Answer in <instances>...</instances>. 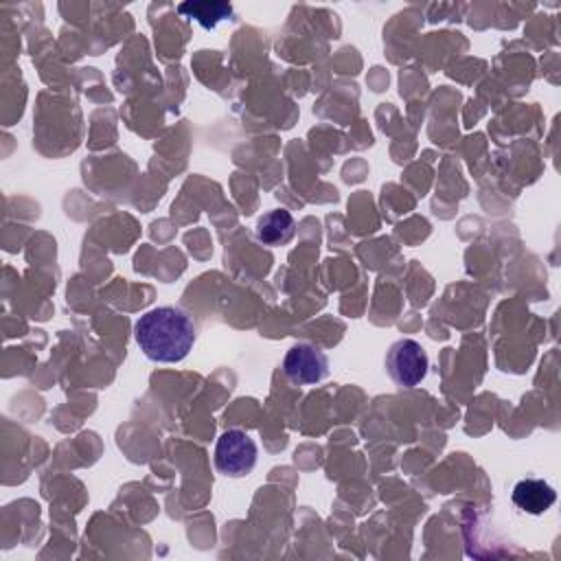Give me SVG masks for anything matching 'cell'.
I'll use <instances>...</instances> for the list:
<instances>
[{
    "label": "cell",
    "instance_id": "obj_2",
    "mask_svg": "<svg viewBox=\"0 0 561 561\" xmlns=\"http://www.w3.org/2000/svg\"><path fill=\"white\" fill-rule=\"evenodd\" d=\"M259 458L256 443L243 430H226L215 445V467L230 478L248 476Z\"/></svg>",
    "mask_w": 561,
    "mask_h": 561
},
{
    "label": "cell",
    "instance_id": "obj_7",
    "mask_svg": "<svg viewBox=\"0 0 561 561\" xmlns=\"http://www.w3.org/2000/svg\"><path fill=\"white\" fill-rule=\"evenodd\" d=\"M178 11L195 22H199L204 28H215L221 20H230L232 7L228 2H184L178 7Z\"/></svg>",
    "mask_w": 561,
    "mask_h": 561
},
{
    "label": "cell",
    "instance_id": "obj_6",
    "mask_svg": "<svg viewBox=\"0 0 561 561\" xmlns=\"http://www.w3.org/2000/svg\"><path fill=\"white\" fill-rule=\"evenodd\" d=\"M256 239L270 248L276 245H285L291 241L294 232H296V221L291 217L289 210L285 208H274L270 213H265L259 221H256Z\"/></svg>",
    "mask_w": 561,
    "mask_h": 561
},
{
    "label": "cell",
    "instance_id": "obj_4",
    "mask_svg": "<svg viewBox=\"0 0 561 561\" xmlns=\"http://www.w3.org/2000/svg\"><path fill=\"white\" fill-rule=\"evenodd\" d=\"M283 373L296 386L318 383L329 375V359L313 344H294L283 357Z\"/></svg>",
    "mask_w": 561,
    "mask_h": 561
},
{
    "label": "cell",
    "instance_id": "obj_1",
    "mask_svg": "<svg viewBox=\"0 0 561 561\" xmlns=\"http://www.w3.org/2000/svg\"><path fill=\"white\" fill-rule=\"evenodd\" d=\"M134 335L151 362L175 364L193 351L197 329L186 311L164 305L142 313L134 327Z\"/></svg>",
    "mask_w": 561,
    "mask_h": 561
},
{
    "label": "cell",
    "instance_id": "obj_5",
    "mask_svg": "<svg viewBox=\"0 0 561 561\" xmlns=\"http://www.w3.org/2000/svg\"><path fill=\"white\" fill-rule=\"evenodd\" d=\"M554 500H557V491L546 480L526 478L513 486L515 506L530 515L546 513L554 504Z\"/></svg>",
    "mask_w": 561,
    "mask_h": 561
},
{
    "label": "cell",
    "instance_id": "obj_3",
    "mask_svg": "<svg viewBox=\"0 0 561 561\" xmlns=\"http://www.w3.org/2000/svg\"><path fill=\"white\" fill-rule=\"evenodd\" d=\"M427 353L425 348L410 337L397 340L386 353V370L390 379L401 388L419 386L427 375Z\"/></svg>",
    "mask_w": 561,
    "mask_h": 561
}]
</instances>
